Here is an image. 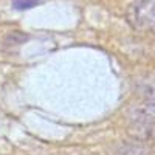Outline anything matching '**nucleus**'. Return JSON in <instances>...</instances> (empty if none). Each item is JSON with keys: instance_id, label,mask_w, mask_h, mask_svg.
<instances>
[{"instance_id": "f257e3e1", "label": "nucleus", "mask_w": 155, "mask_h": 155, "mask_svg": "<svg viewBox=\"0 0 155 155\" xmlns=\"http://www.w3.org/2000/svg\"><path fill=\"white\" fill-rule=\"evenodd\" d=\"M127 19L137 30L155 31V0H134L127 8Z\"/></svg>"}, {"instance_id": "f03ea898", "label": "nucleus", "mask_w": 155, "mask_h": 155, "mask_svg": "<svg viewBox=\"0 0 155 155\" xmlns=\"http://www.w3.org/2000/svg\"><path fill=\"white\" fill-rule=\"evenodd\" d=\"M137 135L141 138H152L155 140V121L153 123H143V124H135Z\"/></svg>"}, {"instance_id": "7ed1b4c3", "label": "nucleus", "mask_w": 155, "mask_h": 155, "mask_svg": "<svg viewBox=\"0 0 155 155\" xmlns=\"http://www.w3.org/2000/svg\"><path fill=\"white\" fill-rule=\"evenodd\" d=\"M41 0H12V5L17 9H28L34 5H37Z\"/></svg>"}]
</instances>
